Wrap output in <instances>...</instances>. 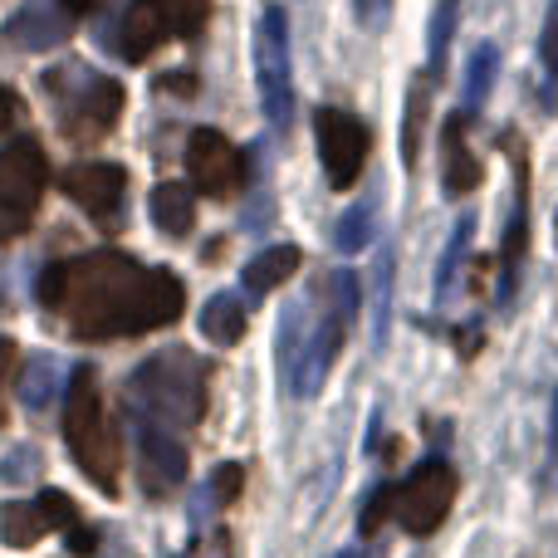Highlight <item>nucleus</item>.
<instances>
[{
  "instance_id": "7ed1b4c3",
  "label": "nucleus",
  "mask_w": 558,
  "mask_h": 558,
  "mask_svg": "<svg viewBox=\"0 0 558 558\" xmlns=\"http://www.w3.org/2000/svg\"><path fill=\"white\" fill-rule=\"evenodd\" d=\"M206 387H211V367L192 348H157L128 377V402H133L137 422L177 432V426H196L206 416Z\"/></svg>"
},
{
  "instance_id": "39448f33",
  "label": "nucleus",
  "mask_w": 558,
  "mask_h": 558,
  "mask_svg": "<svg viewBox=\"0 0 558 558\" xmlns=\"http://www.w3.org/2000/svg\"><path fill=\"white\" fill-rule=\"evenodd\" d=\"M64 441L74 465L113 500L118 495V446H113V426H108V407L98 392V373L94 367H74L69 377V402H64Z\"/></svg>"
},
{
  "instance_id": "b1692460",
  "label": "nucleus",
  "mask_w": 558,
  "mask_h": 558,
  "mask_svg": "<svg viewBox=\"0 0 558 558\" xmlns=\"http://www.w3.org/2000/svg\"><path fill=\"white\" fill-rule=\"evenodd\" d=\"M471 235H475V216L465 211L461 221H456L451 241H446V255H441V265H436V299H451V289H456V275H461V265H465V251H471Z\"/></svg>"
},
{
  "instance_id": "7c9ffc66",
  "label": "nucleus",
  "mask_w": 558,
  "mask_h": 558,
  "mask_svg": "<svg viewBox=\"0 0 558 558\" xmlns=\"http://www.w3.org/2000/svg\"><path fill=\"white\" fill-rule=\"evenodd\" d=\"M29 475H39V451H29V446H15V451H10V461H0V481L20 485V481H29Z\"/></svg>"
},
{
  "instance_id": "393cba45",
  "label": "nucleus",
  "mask_w": 558,
  "mask_h": 558,
  "mask_svg": "<svg viewBox=\"0 0 558 558\" xmlns=\"http://www.w3.org/2000/svg\"><path fill=\"white\" fill-rule=\"evenodd\" d=\"M39 505L49 510V520H54V530H64L69 534V544H74V554H94L98 549V539H94V530H88L84 520H78V505L74 500H64L59 490H45L39 495Z\"/></svg>"
},
{
  "instance_id": "cd10ccee",
  "label": "nucleus",
  "mask_w": 558,
  "mask_h": 558,
  "mask_svg": "<svg viewBox=\"0 0 558 558\" xmlns=\"http://www.w3.org/2000/svg\"><path fill=\"white\" fill-rule=\"evenodd\" d=\"M153 5L167 15L172 35H196V29L206 25V10H211V0H153Z\"/></svg>"
},
{
  "instance_id": "ea45409f",
  "label": "nucleus",
  "mask_w": 558,
  "mask_h": 558,
  "mask_svg": "<svg viewBox=\"0 0 558 558\" xmlns=\"http://www.w3.org/2000/svg\"><path fill=\"white\" fill-rule=\"evenodd\" d=\"M554 241H558V216H554Z\"/></svg>"
},
{
  "instance_id": "0eeeda50",
  "label": "nucleus",
  "mask_w": 558,
  "mask_h": 558,
  "mask_svg": "<svg viewBox=\"0 0 558 558\" xmlns=\"http://www.w3.org/2000/svg\"><path fill=\"white\" fill-rule=\"evenodd\" d=\"M255 84L270 128L284 133L294 118V74H289V15L284 5H265L255 20Z\"/></svg>"
},
{
  "instance_id": "412c9836",
  "label": "nucleus",
  "mask_w": 558,
  "mask_h": 558,
  "mask_svg": "<svg viewBox=\"0 0 558 558\" xmlns=\"http://www.w3.org/2000/svg\"><path fill=\"white\" fill-rule=\"evenodd\" d=\"M392 279H397V255L392 245H383L373 265V348L383 353L387 348V333H392Z\"/></svg>"
},
{
  "instance_id": "c85d7f7f",
  "label": "nucleus",
  "mask_w": 558,
  "mask_h": 558,
  "mask_svg": "<svg viewBox=\"0 0 558 558\" xmlns=\"http://www.w3.org/2000/svg\"><path fill=\"white\" fill-rule=\"evenodd\" d=\"M392 510H397V485L383 481L373 495H367L363 514H357V530H363V534H377V530H383V520H387Z\"/></svg>"
},
{
  "instance_id": "9b49d317",
  "label": "nucleus",
  "mask_w": 558,
  "mask_h": 558,
  "mask_svg": "<svg viewBox=\"0 0 558 558\" xmlns=\"http://www.w3.org/2000/svg\"><path fill=\"white\" fill-rule=\"evenodd\" d=\"M186 172H192V186L206 196H235L245 186V153L226 143V133L216 128H196L186 137Z\"/></svg>"
},
{
  "instance_id": "ddd939ff",
  "label": "nucleus",
  "mask_w": 558,
  "mask_h": 558,
  "mask_svg": "<svg viewBox=\"0 0 558 558\" xmlns=\"http://www.w3.org/2000/svg\"><path fill=\"white\" fill-rule=\"evenodd\" d=\"M69 29H74V10L64 0H20V10L5 20V45L45 54V49L64 45Z\"/></svg>"
},
{
  "instance_id": "c756f323",
  "label": "nucleus",
  "mask_w": 558,
  "mask_h": 558,
  "mask_svg": "<svg viewBox=\"0 0 558 558\" xmlns=\"http://www.w3.org/2000/svg\"><path fill=\"white\" fill-rule=\"evenodd\" d=\"M241 485H245V465H241V461L216 465V475H211V500H216V505L241 500Z\"/></svg>"
},
{
  "instance_id": "473e14b6",
  "label": "nucleus",
  "mask_w": 558,
  "mask_h": 558,
  "mask_svg": "<svg viewBox=\"0 0 558 558\" xmlns=\"http://www.w3.org/2000/svg\"><path fill=\"white\" fill-rule=\"evenodd\" d=\"M539 59L544 69H549V78L558 84V0H549V10H544V35H539Z\"/></svg>"
},
{
  "instance_id": "1a4fd4ad",
  "label": "nucleus",
  "mask_w": 558,
  "mask_h": 558,
  "mask_svg": "<svg viewBox=\"0 0 558 558\" xmlns=\"http://www.w3.org/2000/svg\"><path fill=\"white\" fill-rule=\"evenodd\" d=\"M456 490H461V481H456L451 465L422 461L402 485H397V520H402V530L416 534V539H422V534H436L446 524V514H451Z\"/></svg>"
},
{
  "instance_id": "a878e982",
  "label": "nucleus",
  "mask_w": 558,
  "mask_h": 558,
  "mask_svg": "<svg viewBox=\"0 0 558 558\" xmlns=\"http://www.w3.org/2000/svg\"><path fill=\"white\" fill-rule=\"evenodd\" d=\"M367 241H373V202H357V206H348V211L338 216L333 245H338L343 255H357Z\"/></svg>"
},
{
  "instance_id": "9d476101",
  "label": "nucleus",
  "mask_w": 558,
  "mask_h": 558,
  "mask_svg": "<svg viewBox=\"0 0 558 558\" xmlns=\"http://www.w3.org/2000/svg\"><path fill=\"white\" fill-rule=\"evenodd\" d=\"M64 196L104 231L123 226V206H128V172L118 162H78L64 172Z\"/></svg>"
},
{
  "instance_id": "f3484780",
  "label": "nucleus",
  "mask_w": 558,
  "mask_h": 558,
  "mask_svg": "<svg viewBox=\"0 0 558 558\" xmlns=\"http://www.w3.org/2000/svg\"><path fill=\"white\" fill-rule=\"evenodd\" d=\"M54 530V520H49L45 505H29V500H5L0 505V539L10 544V549H29V544H39L45 534Z\"/></svg>"
},
{
  "instance_id": "bb28decb",
  "label": "nucleus",
  "mask_w": 558,
  "mask_h": 558,
  "mask_svg": "<svg viewBox=\"0 0 558 558\" xmlns=\"http://www.w3.org/2000/svg\"><path fill=\"white\" fill-rule=\"evenodd\" d=\"M456 20H461V0H436V15H432V69L426 74L441 78L446 69V49L456 39Z\"/></svg>"
},
{
  "instance_id": "58836bf2",
  "label": "nucleus",
  "mask_w": 558,
  "mask_h": 558,
  "mask_svg": "<svg viewBox=\"0 0 558 558\" xmlns=\"http://www.w3.org/2000/svg\"><path fill=\"white\" fill-rule=\"evenodd\" d=\"M333 558H363V554H357V549H343V554H333Z\"/></svg>"
},
{
  "instance_id": "72a5a7b5",
  "label": "nucleus",
  "mask_w": 558,
  "mask_h": 558,
  "mask_svg": "<svg viewBox=\"0 0 558 558\" xmlns=\"http://www.w3.org/2000/svg\"><path fill=\"white\" fill-rule=\"evenodd\" d=\"M10 373H15V343L0 338V426H5V383H10Z\"/></svg>"
},
{
  "instance_id": "f03ea898",
  "label": "nucleus",
  "mask_w": 558,
  "mask_h": 558,
  "mask_svg": "<svg viewBox=\"0 0 558 558\" xmlns=\"http://www.w3.org/2000/svg\"><path fill=\"white\" fill-rule=\"evenodd\" d=\"M353 314H357V275L353 270H333L304 308L299 304L284 308V318H279V363H284L289 392L294 397H314L318 387H324L328 367H333L338 348H343V338H348Z\"/></svg>"
},
{
  "instance_id": "c9c22d12",
  "label": "nucleus",
  "mask_w": 558,
  "mask_h": 558,
  "mask_svg": "<svg viewBox=\"0 0 558 558\" xmlns=\"http://www.w3.org/2000/svg\"><path fill=\"white\" fill-rule=\"evenodd\" d=\"M192 558H231V544H226V534H216L211 544H202V549H192Z\"/></svg>"
},
{
  "instance_id": "4c0bfd02",
  "label": "nucleus",
  "mask_w": 558,
  "mask_h": 558,
  "mask_svg": "<svg viewBox=\"0 0 558 558\" xmlns=\"http://www.w3.org/2000/svg\"><path fill=\"white\" fill-rule=\"evenodd\" d=\"M549 436H554V461H558V392H554V422H549Z\"/></svg>"
},
{
  "instance_id": "20e7f679",
  "label": "nucleus",
  "mask_w": 558,
  "mask_h": 558,
  "mask_svg": "<svg viewBox=\"0 0 558 558\" xmlns=\"http://www.w3.org/2000/svg\"><path fill=\"white\" fill-rule=\"evenodd\" d=\"M45 94L54 98L59 108V133L69 143H104L108 133L118 128L123 118V84L108 74H94L88 64L69 59V64H54L45 74Z\"/></svg>"
},
{
  "instance_id": "4468645a",
  "label": "nucleus",
  "mask_w": 558,
  "mask_h": 558,
  "mask_svg": "<svg viewBox=\"0 0 558 558\" xmlns=\"http://www.w3.org/2000/svg\"><path fill=\"white\" fill-rule=\"evenodd\" d=\"M505 143H510V157H514V211L500 245V304H510L514 289H520L524 251H530V162H524V147L514 137H505Z\"/></svg>"
},
{
  "instance_id": "423d86ee",
  "label": "nucleus",
  "mask_w": 558,
  "mask_h": 558,
  "mask_svg": "<svg viewBox=\"0 0 558 558\" xmlns=\"http://www.w3.org/2000/svg\"><path fill=\"white\" fill-rule=\"evenodd\" d=\"M49 186V157L35 137H15L0 147V245L20 241L39 211Z\"/></svg>"
},
{
  "instance_id": "2f4dec72",
  "label": "nucleus",
  "mask_w": 558,
  "mask_h": 558,
  "mask_svg": "<svg viewBox=\"0 0 558 558\" xmlns=\"http://www.w3.org/2000/svg\"><path fill=\"white\" fill-rule=\"evenodd\" d=\"M422 118H426V88L416 84V88H412V104H407V133H402V157H407V167L416 162V128H422Z\"/></svg>"
},
{
  "instance_id": "a211bd4d",
  "label": "nucleus",
  "mask_w": 558,
  "mask_h": 558,
  "mask_svg": "<svg viewBox=\"0 0 558 558\" xmlns=\"http://www.w3.org/2000/svg\"><path fill=\"white\" fill-rule=\"evenodd\" d=\"M153 221H157V231L172 235V241L192 235V226H196V202H192V192H186L182 182L153 186Z\"/></svg>"
},
{
  "instance_id": "6ab92c4d",
  "label": "nucleus",
  "mask_w": 558,
  "mask_h": 558,
  "mask_svg": "<svg viewBox=\"0 0 558 558\" xmlns=\"http://www.w3.org/2000/svg\"><path fill=\"white\" fill-rule=\"evenodd\" d=\"M294 270H299V251H294V245H270V251H260L251 265H245L241 284L251 289L255 299H265V294H275V289L284 284Z\"/></svg>"
},
{
  "instance_id": "5701e85b",
  "label": "nucleus",
  "mask_w": 558,
  "mask_h": 558,
  "mask_svg": "<svg viewBox=\"0 0 558 558\" xmlns=\"http://www.w3.org/2000/svg\"><path fill=\"white\" fill-rule=\"evenodd\" d=\"M495 74H500V49H495V45H475L471 64H465V113H481V104L490 98Z\"/></svg>"
},
{
  "instance_id": "2eb2a0df",
  "label": "nucleus",
  "mask_w": 558,
  "mask_h": 558,
  "mask_svg": "<svg viewBox=\"0 0 558 558\" xmlns=\"http://www.w3.org/2000/svg\"><path fill=\"white\" fill-rule=\"evenodd\" d=\"M471 118L475 113H451L441 128V186L451 202H461V196H471L475 186H481V157L471 153V143H465V133H471Z\"/></svg>"
},
{
  "instance_id": "f257e3e1",
  "label": "nucleus",
  "mask_w": 558,
  "mask_h": 558,
  "mask_svg": "<svg viewBox=\"0 0 558 558\" xmlns=\"http://www.w3.org/2000/svg\"><path fill=\"white\" fill-rule=\"evenodd\" d=\"M39 304L64 324L69 338L108 343L177 324L186 289L162 265H137L123 251H88L39 275Z\"/></svg>"
},
{
  "instance_id": "f704fd0d",
  "label": "nucleus",
  "mask_w": 558,
  "mask_h": 558,
  "mask_svg": "<svg viewBox=\"0 0 558 558\" xmlns=\"http://www.w3.org/2000/svg\"><path fill=\"white\" fill-rule=\"evenodd\" d=\"M15 113H20L15 94H10V88L0 84V133H10V128H15Z\"/></svg>"
},
{
  "instance_id": "6e6552de",
  "label": "nucleus",
  "mask_w": 558,
  "mask_h": 558,
  "mask_svg": "<svg viewBox=\"0 0 558 558\" xmlns=\"http://www.w3.org/2000/svg\"><path fill=\"white\" fill-rule=\"evenodd\" d=\"M314 137H318V157H324V172L333 192H348V186L363 177V162L373 153V133L357 113L348 108H318L314 113Z\"/></svg>"
},
{
  "instance_id": "f8f14e48",
  "label": "nucleus",
  "mask_w": 558,
  "mask_h": 558,
  "mask_svg": "<svg viewBox=\"0 0 558 558\" xmlns=\"http://www.w3.org/2000/svg\"><path fill=\"white\" fill-rule=\"evenodd\" d=\"M186 446L172 426H157V422H137V475H143V490L153 500L172 495L177 485L186 481Z\"/></svg>"
},
{
  "instance_id": "dca6fc26",
  "label": "nucleus",
  "mask_w": 558,
  "mask_h": 558,
  "mask_svg": "<svg viewBox=\"0 0 558 558\" xmlns=\"http://www.w3.org/2000/svg\"><path fill=\"white\" fill-rule=\"evenodd\" d=\"M172 35V25H167V15L153 5V0H137V5H128V15H123V29H118V54L123 59H133V64H143L147 54H153L162 39Z\"/></svg>"
},
{
  "instance_id": "aec40b11",
  "label": "nucleus",
  "mask_w": 558,
  "mask_h": 558,
  "mask_svg": "<svg viewBox=\"0 0 558 558\" xmlns=\"http://www.w3.org/2000/svg\"><path fill=\"white\" fill-rule=\"evenodd\" d=\"M202 333L211 338L216 348H235L245 338V304L235 294H216L206 299L202 308Z\"/></svg>"
},
{
  "instance_id": "4be33fe9",
  "label": "nucleus",
  "mask_w": 558,
  "mask_h": 558,
  "mask_svg": "<svg viewBox=\"0 0 558 558\" xmlns=\"http://www.w3.org/2000/svg\"><path fill=\"white\" fill-rule=\"evenodd\" d=\"M54 387H59V363L49 353H29L25 363H20V402H25L29 412H45V407L54 402Z\"/></svg>"
},
{
  "instance_id": "e433bc0d",
  "label": "nucleus",
  "mask_w": 558,
  "mask_h": 558,
  "mask_svg": "<svg viewBox=\"0 0 558 558\" xmlns=\"http://www.w3.org/2000/svg\"><path fill=\"white\" fill-rule=\"evenodd\" d=\"M74 15H94V10H104V0H64Z\"/></svg>"
}]
</instances>
